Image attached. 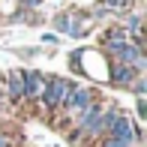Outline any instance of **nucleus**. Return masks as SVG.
<instances>
[{
    "instance_id": "nucleus-1",
    "label": "nucleus",
    "mask_w": 147,
    "mask_h": 147,
    "mask_svg": "<svg viewBox=\"0 0 147 147\" xmlns=\"http://www.w3.org/2000/svg\"><path fill=\"white\" fill-rule=\"evenodd\" d=\"M117 105L114 102H90L87 111H84L81 117L72 123V144H81V141H99V138H105V132H108L111 120L117 117Z\"/></svg>"
},
{
    "instance_id": "nucleus-2",
    "label": "nucleus",
    "mask_w": 147,
    "mask_h": 147,
    "mask_svg": "<svg viewBox=\"0 0 147 147\" xmlns=\"http://www.w3.org/2000/svg\"><path fill=\"white\" fill-rule=\"evenodd\" d=\"M90 102H96V90L87 87V84H72L69 93H66V99H63V105H60L63 123H75V120L87 111Z\"/></svg>"
},
{
    "instance_id": "nucleus-3",
    "label": "nucleus",
    "mask_w": 147,
    "mask_h": 147,
    "mask_svg": "<svg viewBox=\"0 0 147 147\" xmlns=\"http://www.w3.org/2000/svg\"><path fill=\"white\" fill-rule=\"evenodd\" d=\"M72 84L75 81H69V78H63V75L45 78V90H42V96H39V108L48 111V114L60 111V105H63V99H66V93H69Z\"/></svg>"
},
{
    "instance_id": "nucleus-4",
    "label": "nucleus",
    "mask_w": 147,
    "mask_h": 147,
    "mask_svg": "<svg viewBox=\"0 0 147 147\" xmlns=\"http://www.w3.org/2000/svg\"><path fill=\"white\" fill-rule=\"evenodd\" d=\"M51 24H54L57 33H66V36H84L87 33V24H93V18L87 12H78V9H66V12H57L54 18H51Z\"/></svg>"
},
{
    "instance_id": "nucleus-5",
    "label": "nucleus",
    "mask_w": 147,
    "mask_h": 147,
    "mask_svg": "<svg viewBox=\"0 0 147 147\" xmlns=\"http://www.w3.org/2000/svg\"><path fill=\"white\" fill-rule=\"evenodd\" d=\"M45 90V75L36 69H21V93H24V102H39Z\"/></svg>"
},
{
    "instance_id": "nucleus-6",
    "label": "nucleus",
    "mask_w": 147,
    "mask_h": 147,
    "mask_svg": "<svg viewBox=\"0 0 147 147\" xmlns=\"http://www.w3.org/2000/svg\"><path fill=\"white\" fill-rule=\"evenodd\" d=\"M0 84H3V90H6V96H9L12 105L24 102V93H21V69H9L6 78H0Z\"/></svg>"
},
{
    "instance_id": "nucleus-7",
    "label": "nucleus",
    "mask_w": 147,
    "mask_h": 147,
    "mask_svg": "<svg viewBox=\"0 0 147 147\" xmlns=\"http://www.w3.org/2000/svg\"><path fill=\"white\" fill-rule=\"evenodd\" d=\"M135 78H138V72L132 69V66H123V63H114V60H111V84H114V87H129Z\"/></svg>"
},
{
    "instance_id": "nucleus-8",
    "label": "nucleus",
    "mask_w": 147,
    "mask_h": 147,
    "mask_svg": "<svg viewBox=\"0 0 147 147\" xmlns=\"http://www.w3.org/2000/svg\"><path fill=\"white\" fill-rule=\"evenodd\" d=\"M129 90H132V93H135V96H138V99H144V93H147V81H144V75H138V78H135V81H132V84H129Z\"/></svg>"
},
{
    "instance_id": "nucleus-9",
    "label": "nucleus",
    "mask_w": 147,
    "mask_h": 147,
    "mask_svg": "<svg viewBox=\"0 0 147 147\" xmlns=\"http://www.w3.org/2000/svg\"><path fill=\"white\" fill-rule=\"evenodd\" d=\"M99 147H138L132 141H120V138H99Z\"/></svg>"
},
{
    "instance_id": "nucleus-10",
    "label": "nucleus",
    "mask_w": 147,
    "mask_h": 147,
    "mask_svg": "<svg viewBox=\"0 0 147 147\" xmlns=\"http://www.w3.org/2000/svg\"><path fill=\"white\" fill-rule=\"evenodd\" d=\"M105 6H108V12L114 9V12H126L129 9V0H105Z\"/></svg>"
},
{
    "instance_id": "nucleus-11",
    "label": "nucleus",
    "mask_w": 147,
    "mask_h": 147,
    "mask_svg": "<svg viewBox=\"0 0 147 147\" xmlns=\"http://www.w3.org/2000/svg\"><path fill=\"white\" fill-rule=\"evenodd\" d=\"M135 105H138V117H144V114H147V102H144V99H138Z\"/></svg>"
},
{
    "instance_id": "nucleus-12",
    "label": "nucleus",
    "mask_w": 147,
    "mask_h": 147,
    "mask_svg": "<svg viewBox=\"0 0 147 147\" xmlns=\"http://www.w3.org/2000/svg\"><path fill=\"white\" fill-rule=\"evenodd\" d=\"M0 147H12V144H9V138H6L3 132H0Z\"/></svg>"
},
{
    "instance_id": "nucleus-13",
    "label": "nucleus",
    "mask_w": 147,
    "mask_h": 147,
    "mask_svg": "<svg viewBox=\"0 0 147 147\" xmlns=\"http://www.w3.org/2000/svg\"><path fill=\"white\" fill-rule=\"evenodd\" d=\"M0 102H3V84H0Z\"/></svg>"
},
{
    "instance_id": "nucleus-14",
    "label": "nucleus",
    "mask_w": 147,
    "mask_h": 147,
    "mask_svg": "<svg viewBox=\"0 0 147 147\" xmlns=\"http://www.w3.org/2000/svg\"><path fill=\"white\" fill-rule=\"evenodd\" d=\"M33 3H36V6H39V3H42V0H33Z\"/></svg>"
},
{
    "instance_id": "nucleus-15",
    "label": "nucleus",
    "mask_w": 147,
    "mask_h": 147,
    "mask_svg": "<svg viewBox=\"0 0 147 147\" xmlns=\"http://www.w3.org/2000/svg\"><path fill=\"white\" fill-rule=\"evenodd\" d=\"M0 132H3V129H0Z\"/></svg>"
}]
</instances>
